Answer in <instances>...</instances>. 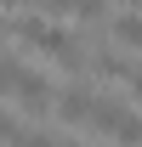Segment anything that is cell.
<instances>
[{
    "mask_svg": "<svg viewBox=\"0 0 142 147\" xmlns=\"http://www.w3.org/2000/svg\"><path fill=\"white\" fill-rule=\"evenodd\" d=\"M17 28V40L23 45H34V51H46L51 62H63V68H85L91 62V45H80L74 34H63V28H51V23H40V17H23V23H12Z\"/></svg>",
    "mask_w": 142,
    "mask_h": 147,
    "instance_id": "1",
    "label": "cell"
},
{
    "mask_svg": "<svg viewBox=\"0 0 142 147\" xmlns=\"http://www.w3.org/2000/svg\"><path fill=\"white\" fill-rule=\"evenodd\" d=\"M91 125L102 130V136H114L119 147H137V142H142V125H137V113L125 108V102H97Z\"/></svg>",
    "mask_w": 142,
    "mask_h": 147,
    "instance_id": "2",
    "label": "cell"
},
{
    "mask_svg": "<svg viewBox=\"0 0 142 147\" xmlns=\"http://www.w3.org/2000/svg\"><path fill=\"white\" fill-rule=\"evenodd\" d=\"M12 96H17V108H23V113H34V119H40V113H57V91L40 79L34 68H23L17 79H12Z\"/></svg>",
    "mask_w": 142,
    "mask_h": 147,
    "instance_id": "3",
    "label": "cell"
},
{
    "mask_svg": "<svg viewBox=\"0 0 142 147\" xmlns=\"http://www.w3.org/2000/svg\"><path fill=\"white\" fill-rule=\"evenodd\" d=\"M91 113H97V96H91L85 85L57 91V119H63V125H91Z\"/></svg>",
    "mask_w": 142,
    "mask_h": 147,
    "instance_id": "4",
    "label": "cell"
},
{
    "mask_svg": "<svg viewBox=\"0 0 142 147\" xmlns=\"http://www.w3.org/2000/svg\"><path fill=\"white\" fill-rule=\"evenodd\" d=\"M114 40L142 51V11H125V17H114Z\"/></svg>",
    "mask_w": 142,
    "mask_h": 147,
    "instance_id": "5",
    "label": "cell"
},
{
    "mask_svg": "<svg viewBox=\"0 0 142 147\" xmlns=\"http://www.w3.org/2000/svg\"><path fill=\"white\" fill-rule=\"evenodd\" d=\"M74 17H85V23H102V17H108V0H74Z\"/></svg>",
    "mask_w": 142,
    "mask_h": 147,
    "instance_id": "6",
    "label": "cell"
},
{
    "mask_svg": "<svg viewBox=\"0 0 142 147\" xmlns=\"http://www.w3.org/2000/svg\"><path fill=\"white\" fill-rule=\"evenodd\" d=\"M17 74H23V62H17L12 51H0V91H12V79H17Z\"/></svg>",
    "mask_w": 142,
    "mask_h": 147,
    "instance_id": "7",
    "label": "cell"
},
{
    "mask_svg": "<svg viewBox=\"0 0 142 147\" xmlns=\"http://www.w3.org/2000/svg\"><path fill=\"white\" fill-rule=\"evenodd\" d=\"M0 142H6V147H17V142H23V130L12 125V119H6V113H0Z\"/></svg>",
    "mask_w": 142,
    "mask_h": 147,
    "instance_id": "8",
    "label": "cell"
},
{
    "mask_svg": "<svg viewBox=\"0 0 142 147\" xmlns=\"http://www.w3.org/2000/svg\"><path fill=\"white\" fill-rule=\"evenodd\" d=\"M131 91H137V96H142V68H137V79H131Z\"/></svg>",
    "mask_w": 142,
    "mask_h": 147,
    "instance_id": "9",
    "label": "cell"
},
{
    "mask_svg": "<svg viewBox=\"0 0 142 147\" xmlns=\"http://www.w3.org/2000/svg\"><path fill=\"white\" fill-rule=\"evenodd\" d=\"M119 6H137V11H142V0H119Z\"/></svg>",
    "mask_w": 142,
    "mask_h": 147,
    "instance_id": "10",
    "label": "cell"
},
{
    "mask_svg": "<svg viewBox=\"0 0 142 147\" xmlns=\"http://www.w3.org/2000/svg\"><path fill=\"white\" fill-rule=\"evenodd\" d=\"M0 28H6V23H0Z\"/></svg>",
    "mask_w": 142,
    "mask_h": 147,
    "instance_id": "11",
    "label": "cell"
}]
</instances>
